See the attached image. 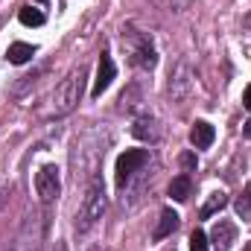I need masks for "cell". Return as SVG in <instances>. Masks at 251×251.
<instances>
[{
	"label": "cell",
	"mask_w": 251,
	"mask_h": 251,
	"mask_svg": "<svg viewBox=\"0 0 251 251\" xmlns=\"http://www.w3.org/2000/svg\"><path fill=\"white\" fill-rule=\"evenodd\" d=\"M102 210H105V190H102V181L100 178H94L88 193H85V199H82L79 213H76V228L79 231H88L91 225H97L102 219Z\"/></svg>",
	"instance_id": "1"
},
{
	"label": "cell",
	"mask_w": 251,
	"mask_h": 251,
	"mask_svg": "<svg viewBox=\"0 0 251 251\" xmlns=\"http://www.w3.org/2000/svg\"><path fill=\"white\" fill-rule=\"evenodd\" d=\"M82 79H85V67L73 70L67 79H62V85L53 91V114H67L76 108V102L82 97Z\"/></svg>",
	"instance_id": "2"
},
{
	"label": "cell",
	"mask_w": 251,
	"mask_h": 251,
	"mask_svg": "<svg viewBox=\"0 0 251 251\" xmlns=\"http://www.w3.org/2000/svg\"><path fill=\"white\" fill-rule=\"evenodd\" d=\"M41 237H44V216L32 213V216H26L24 228L18 231V237L9 246V251H38L41 249Z\"/></svg>",
	"instance_id": "3"
},
{
	"label": "cell",
	"mask_w": 251,
	"mask_h": 251,
	"mask_svg": "<svg viewBox=\"0 0 251 251\" xmlns=\"http://www.w3.org/2000/svg\"><path fill=\"white\" fill-rule=\"evenodd\" d=\"M35 190H38V196H41L44 204H50V201L59 199L62 181H59V170H56L53 164H47V167H41V170L35 173Z\"/></svg>",
	"instance_id": "4"
},
{
	"label": "cell",
	"mask_w": 251,
	"mask_h": 251,
	"mask_svg": "<svg viewBox=\"0 0 251 251\" xmlns=\"http://www.w3.org/2000/svg\"><path fill=\"white\" fill-rule=\"evenodd\" d=\"M146 161H149V152L146 149H126L123 155L117 158V184L123 187L126 181H128V176L134 170H140Z\"/></svg>",
	"instance_id": "5"
},
{
	"label": "cell",
	"mask_w": 251,
	"mask_h": 251,
	"mask_svg": "<svg viewBox=\"0 0 251 251\" xmlns=\"http://www.w3.org/2000/svg\"><path fill=\"white\" fill-rule=\"evenodd\" d=\"M114 73H117L114 59H111L108 53H102V56H100V70H97V82H94V91H91V97H102V91L111 85Z\"/></svg>",
	"instance_id": "6"
},
{
	"label": "cell",
	"mask_w": 251,
	"mask_h": 251,
	"mask_svg": "<svg viewBox=\"0 0 251 251\" xmlns=\"http://www.w3.org/2000/svg\"><path fill=\"white\" fill-rule=\"evenodd\" d=\"M187 94H190V67H187V62H181L176 67V73H173L170 97H173V100H181V97H187Z\"/></svg>",
	"instance_id": "7"
},
{
	"label": "cell",
	"mask_w": 251,
	"mask_h": 251,
	"mask_svg": "<svg viewBox=\"0 0 251 251\" xmlns=\"http://www.w3.org/2000/svg\"><path fill=\"white\" fill-rule=\"evenodd\" d=\"M131 62L140 67H155V50L146 35H137V44L131 47Z\"/></svg>",
	"instance_id": "8"
},
{
	"label": "cell",
	"mask_w": 251,
	"mask_h": 251,
	"mask_svg": "<svg viewBox=\"0 0 251 251\" xmlns=\"http://www.w3.org/2000/svg\"><path fill=\"white\" fill-rule=\"evenodd\" d=\"M210 240H213L219 249L225 251L231 243H234V240H237V228H234L228 219H219V222L213 225V231H210Z\"/></svg>",
	"instance_id": "9"
},
{
	"label": "cell",
	"mask_w": 251,
	"mask_h": 251,
	"mask_svg": "<svg viewBox=\"0 0 251 251\" xmlns=\"http://www.w3.org/2000/svg\"><path fill=\"white\" fill-rule=\"evenodd\" d=\"M213 137H216L213 126L204 123V120H199V123L193 126V131H190V143H193L196 149H207V146L213 143Z\"/></svg>",
	"instance_id": "10"
},
{
	"label": "cell",
	"mask_w": 251,
	"mask_h": 251,
	"mask_svg": "<svg viewBox=\"0 0 251 251\" xmlns=\"http://www.w3.org/2000/svg\"><path fill=\"white\" fill-rule=\"evenodd\" d=\"M176 228H178V213H176L173 207H164V210H161V222H158V228H155V240L170 237Z\"/></svg>",
	"instance_id": "11"
},
{
	"label": "cell",
	"mask_w": 251,
	"mask_h": 251,
	"mask_svg": "<svg viewBox=\"0 0 251 251\" xmlns=\"http://www.w3.org/2000/svg\"><path fill=\"white\" fill-rule=\"evenodd\" d=\"M32 56H35V47H32V44H24V41H15V44L9 47V53H6V59L12 64H26Z\"/></svg>",
	"instance_id": "12"
},
{
	"label": "cell",
	"mask_w": 251,
	"mask_h": 251,
	"mask_svg": "<svg viewBox=\"0 0 251 251\" xmlns=\"http://www.w3.org/2000/svg\"><path fill=\"white\" fill-rule=\"evenodd\" d=\"M190 190H193V184H190V176H178V178H173V184H170V196H173L176 201H187V199H190Z\"/></svg>",
	"instance_id": "13"
},
{
	"label": "cell",
	"mask_w": 251,
	"mask_h": 251,
	"mask_svg": "<svg viewBox=\"0 0 251 251\" xmlns=\"http://www.w3.org/2000/svg\"><path fill=\"white\" fill-rule=\"evenodd\" d=\"M18 18H21V24L24 26H41L47 18H44V12L38 9V6H24L21 12H18Z\"/></svg>",
	"instance_id": "14"
},
{
	"label": "cell",
	"mask_w": 251,
	"mask_h": 251,
	"mask_svg": "<svg viewBox=\"0 0 251 251\" xmlns=\"http://www.w3.org/2000/svg\"><path fill=\"white\" fill-rule=\"evenodd\" d=\"M225 204H228V196H225V193H213V196H210V199H207V204H204V207H201V216H204V219H207V216H213V213H216V210H222V207H225Z\"/></svg>",
	"instance_id": "15"
},
{
	"label": "cell",
	"mask_w": 251,
	"mask_h": 251,
	"mask_svg": "<svg viewBox=\"0 0 251 251\" xmlns=\"http://www.w3.org/2000/svg\"><path fill=\"white\" fill-rule=\"evenodd\" d=\"M137 137H143V140H158V134H155V128H152V123H146V120H140V123H134V128H131Z\"/></svg>",
	"instance_id": "16"
},
{
	"label": "cell",
	"mask_w": 251,
	"mask_h": 251,
	"mask_svg": "<svg viewBox=\"0 0 251 251\" xmlns=\"http://www.w3.org/2000/svg\"><path fill=\"white\" fill-rule=\"evenodd\" d=\"M190 251H207V237H204V231H193L190 234Z\"/></svg>",
	"instance_id": "17"
},
{
	"label": "cell",
	"mask_w": 251,
	"mask_h": 251,
	"mask_svg": "<svg viewBox=\"0 0 251 251\" xmlns=\"http://www.w3.org/2000/svg\"><path fill=\"white\" fill-rule=\"evenodd\" d=\"M237 213L243 216V219H251V190L246 196H240V201H237Z\"/></svg>",
	"instance_id": "18"
},
{
	"label": "cell",
	"mask_w": 251,
	"mask_h": 251,
	"mask_svg": "<svg viewBox=\"0 0 251 251\" xmlns=\"http://www.w3.org/2000/svg\"><path fill=\"white\" fill-rule=\"evenodd\" d=\"M181 167H184V170H196V155H193V152H184V155H181Z\"/></svg>",
	"instance_id": "19"
},
{
	"label": "cell",
	"mask_w": 251,
	"mask_h": 251,
	"mask_svg": "<svg viewBox=\"0 0 251 251\" xmlns=\"http://www.w3.org/2000/svg\"><path fill=\"white\" fill-rule=\"evenodd\" d=\"M243 105H246V108L251 111V85L246 88V94H243Z\"/></svg>",
	"instance_id": "20"
},
{
	"label": "cell",
	"mask_w": 251,
	"mask_h": 251,
	"mask_svg": "<svg viewBox=\"0 0 251 251\" xmlns=\"http://www.w3.org/2000/svg\"><path fill=\"white\" fill-rule=\"evenodd\" d=\"M187 3H193V0H173V6H176V9H184Z\"/></svg>",
	"instance_id": "21"
},
{
	"label": "cell",
	"mask_w": 251,
	"mask_h": 251,
	"mask_svg": "<svg viewBox=\"0 0 251 251\" xmlns=\"http://www.w3.org/2000/svg\"><path fill=\"white\" fill-rule=\"evenodd\" d=\"M243 131H246V137H251V120L246 123V128H243Z\"/></svg>",
	"instance_id": "22"
},
{
	"label": "cell",
	"mask_w": 251,
	"mask_h": 251,
	"mask_svg": "<svg viewBox=\"0 0 251 251\" xmlns=\"http://www.w3.org/2000/svg\"><path fill=\"white\" fill-rule=\"evenodd\" d=\"M243 24H246V26H251V15H246V21H243Z\"/></svg>",
	"instance_id": "23"
},
{
	"label": "cell",
	"mask_w": 251,
	"mask_h": 251,
	"mask_svg": "<svg viewBox=\"0 0 251 251\" xmlns=\"http://www.w3.org/2000/svg\"><path fill=\"white\" fill-rule=\"evenodd\" d=\"M243 251H251V243H249V246H246V249H243Z\"/></svg>",
	"instance_id": "24"
}]
</instances>
